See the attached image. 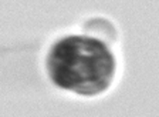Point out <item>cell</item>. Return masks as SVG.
<instances>
[{
	"label": "cell",
	"instance_id": "cell-1",
	"mask_svg": "<svg viewBox=\"0 0 159 117\" xmlns=\"http://www.w3.org/2000/svg\"><path fill=\"white\" fill-rule=\"evenodd\" d=\"M48 66L56 84L81 94L104 90L114 73V59L105 46L78 37L60 41L50 54Z\"/></svg>",
	"mask_w": 159,
	"mask_h": 117
}]
</instances>
